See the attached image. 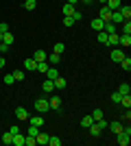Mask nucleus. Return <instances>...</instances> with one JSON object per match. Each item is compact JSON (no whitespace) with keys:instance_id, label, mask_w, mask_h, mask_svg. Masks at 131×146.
<instances>
[{"instance_id":"9b49d317","label":"nucleus","mask_w":131,"mask_h":146,"mask_svg":"<svg viewBox=\"0 0 131 146\" xmlns=\"http://www.w3.org/2000/svg\"><path fill=\"white\" fill-rule=\"evenodd\" d=\"M48 105H50V109H55V111H59V107H61V98H59V96H55V98H50V100H48Z\"/></svg>"},{"instance_id":"0eeeda50","label":"nucleus","mask_w":131,"mask_h":146,"mask_svg":"<svg viewBox=\"0 0 131 146\" xmlns=\"http://www.w3.org/2000/svg\"><path fill=\"white\" fill-rule=\"evenodd\" d=\"M109 22H114V24H120V22H125V18L120 15V11L116 9V11H112V18H109Z\"/></svg>"},{"instance_id":"c03bdc74","label":"nucleus","mask_w":131,"mask_h":146,"mask_svg":"<svg viewBox=\"0 0 131 146\" xmlns=\"http://www.w3.org/2000/svg\"><path fill=\"white\" fill-rule=\"evenodd\" d=\"M120 98H122V96H120L118 92H114V94H112V100H114V103H120Z\"/></svg>"},{"instance_id":"f8f14e48","label":"nucleus","mask_w":131,"mask_h":146,"mask_svg":"<svg viewBox=\"0 0 131 146\" xmlns=\"http://www.w3.org/2000/svg\"><path fill=\"white\" fill-rule=\"evenodd\" d=\"M87 131H90V135H92V137H98V135H100V129H98V124H96V122H92V124L87 127Z\"/></svg>"},{"instance_id":"aec40b11","label":"nucleus","mask_w":131,"mask_h":146,"mask_svg":"<svg viewBox=\"0 0 131 146\" xmlns=\"http://www.w3.org/2000/svg\"><path fill=\"white\" fill-rule=\"evenodd\" d=\"M103 31H105L107 35H109V33H116V31H118V26L114 24V22H105V26H103Z\"/></svg>"},{"instance_id":"c9c22d12","label":"nucleus","mask_w":131,"mask_h":146,"mask_svg":"<svg viewBox=\"0 0 131 146\" xmlns=\"http://www.w3.org/2000/svg\"><path fill=\"white\" fill-rule=\"evenodd\" d=\"M63 26H74V18H72V15H66V18H63Z\"/></svg>"},{"instance_id":"ddd939ff","label":"nucleus","mask_w":131,"mask_h":146,"mask_svg":"<svg viewBox=\"0 0 131 146\" xmlns=\"http://www.w3.org/2000/svg\"><path fill=\"white\" fill-rule=\"evenodd\" d=\"M15 116H18V120H29V111H26L24 107H18V109H15Z\"/></svg>"},{"instance_id":"bb28decb","label":"nucleus","mask_w":131,"mask_h":146,"mask_svg":"<svg viewBox=\"0 0 131 146\" xmlns=\"http://www.w3.org/2000/svg\"><path fill=\"white\" fill-rule=\"evenodd\" d=\"M35 7H37V0H24V9L26 11H33Z\"/></svg>"},{"instance_id":"6ab92c4d","label":"nucleus","mask_w":131,"mask_h":146,"mask_svg":"<svg viewBox=\"0 0 131 146\" xmlns=\"http://www.w3.org/2000/svg\"><path fill=\"white\" fill-rule=\"evenodd\" d=\"M29 124H33V127H42V124H44V120H42V113H39V116H33V118H29Z\"/></svg>"},{"instance_id":"58836bf2","label":"nucleus","mask_w":131,"mask_h":146,"mask_svg":"<svg viewBox=\"0 0 131 146\" xmlns=\"http://www.w3.org/2000/svg\"><path fill=\"white\" fill-rule=\"evenodd\" d=\"M96 124H98V129H100V131H103V129H107V127H109V122H107L105 118H100V120H96Z\"/></svg>"},{"instance_id":"39448f33","label":"nucleus","mask_w":131,"mask_h":146,"mask_svg":"<svg viewBox=\"0 0 131 146\" xmlns=\"http://www.w3.org/2000/svg\"><path fill=\"white\" fill-rule=\"evenodd\" d=\"M46 61H48V66H59V61H61V55L53 52V55H48V57H46Z\"/></svg>"},{"instance_id":"de8ad7c7","label":"nucleus","mask_w":131,"mask_h":146,"mask_svg":"<svg viewBox=\"0 0 131 146\" xmlns=\"http://www.w3.org/2000/svg\"><path fill=\"white\" fill-rule=\"evenodd\" d=\"M9 133H11V135H15V133H20V127H15V124H13V127H11V129H9Z\"/></svg>"},{"instance_id":"f3484780","label":"nucleus","mask_w":131,"mask_h":146,"mask_svg":"<svg viewBox=\"0 0 131 146\" xmlns=\"http://www.w3.org/2000/svg\"><path fill=\"white\" fill-rule=\"evenodd\" d=\"M118 37L120 35H116V33H109L107 35V46H118Z\"/></svg>"},{"instance_id":"e433bc0d","label":"nucleus","mask_w":131,"mask_h":146,"mask_svg":"<svg viewBox=\"0 0 131 146\" xmlns=\"http://www.w3.org/2000/svg\"><path fill=\"white\" fill-rule=\"evenodd\" d=\"M63 50H66V46H63L61 42H57V44H55V48H53V52H57V55H61Z\"/></svg>"},{"instance_id":"20e7f679","label":"nucleus","mask_w":131,"mask_h":146,"mask_svg":"<svg viewBox=\"0 0 131 146\" xmlns=\"http://www.w3.org/2000/svg\"><path fill=\"white\" fill-rule=\"evenodd\" d=\"M98 18L103 20V22H109V18H112V9L107 5H103V9H100V13H98Z\"/></svg>"},{"instance_id":"4468645a","label":"nucleus","mask_w":131,"mask_h":146,"mask_svg":"<svg viewBox=\"0 0 131 146\" xmlns=\"http://www.w3.org/2000/svg\"><path fill=\"white\" fill-rule=\"evenodd\" d=\"M103 26H105V22H103L100 18H94V20H92V29L96 31V33H98V31H103Z\"/></svg>"},{"instance_id":"603ef678","label":"nucleus","mask_w":131,"mask_h":146,"mask_svg":"<svg viewBox=\"0 0 131 146\" xmlns=\"http://www.w3.org/2000/svg\"><path fill=\"white\" fill-rule=\"evenodd\" d=\"M66 2H68V5H76V2H79V0H66Z\"/></svg>"},{"instance_id":"8fccbe9b","label":"nucleus","mask_w":131,"mask_h":146,"mask_svg":"<svg viewBox=\"0 0 131 146\" xmlns=\"http://www.w3.org/2000/svg\"><path fill=\"white\" fill-rule=\"evenodd\" d=\"M79 2H83V5H92V0H79Z\"/></svg>"},{"instance_id":"2eb2a0df","label":"nucleus","mask_w":131,"mask_h":146,"mask_svg":"<svg viewBox=\"0 0 131 146\" xmlns=\"http://www.w3.org/2000/svg\"><path fill=\"white\" fill-rule=\"evenodd\" d=\"M118 44H120V46H125V48H129V46H131V35H120Z\"/></svg>"},{"instance_id":"49530a36","label":"nucleus","mask_w":131,"mask_h":146,"mask_svg":"<svg viewBox=\"0 0 131 146\" xmlns=\"http://www.w3.org/2000/svg\"><path fill=\"white\" fill-rule=\"evenodd\" d=\"M72 18H74V22H79L83 15H81V11H74V13H72Z\"/></svg>"},{"instance_id":"3c124183","label":"nucleus","mask_w":131,"mask_h":146,"mask_svg":"<svg viewBox=\"0 0 131 146\" xmlns=\"http://www.w3.org/2000/svg\"><path fill=\"white\" fill-rule=\"evenodd\" d=\"M2 68H5V59H2V57H0V70H2Z\"/></svg>"},{"instance_id":"412c9836","label":"nucleus","mask_w":131,"mask_h":146,"mask_svg":"<svg viewBox=\"0 0 131 146\" xmlns=\"http://www.w3.org/2000/svg\"><path fill=\"white\" fill-rule=\"evenodd\" d=\"M2 42H5L7 46H11V44L15 42V37H13L11 33H9V31H7V33H2Z\"/></svg>"},{"instance_id":"7c9ffc66","label":"nucleus","mask_w":131,"mask_h":146,"mask_svg":"<svg viewBox=\"0 0 131 146\" xmlns=\"http://www.w3.org/2000/svg\"><path fill=\"white\" fill-rule=\"evenodd\" d=\"M92 122H94V118H92V116H85V118H81V127H83V129H87L90 124H92Z\"/></svg>"},{"instance_id":"37998d69","label":"nucleus","mask_w":131,"mask_h":146,"mask_svg":"<svg viewBox=\"0 0 131 146\" xmlns=\"http://www.w3.org/2000/svg\"><path fill=\"white\" fill-rule=\"evenodd\" d=\"M5 83H7V85H13V83H15L13 74H7V76H5Z\"/></svg>"},{"instance_id":"b1692460","label":"nucleus","mask_w":131,"mask_h":146,"mask_svg":"<svg viewBox=\"0 0 131 146\" xmlns=\"http://www.w3.org/2000/svg\"><path fill=\"white\" fill-rule=\"evenodd\" d=\"M105 5L109 7V9H112V11H116V9H120V5H122V2H120V0H107Z\"/></svg>"},{"instance_id":"f257e3e1","label":"nucleus","mask_w":131,"mask_h":146,"mask_svg":"<svg viewBox=\"0 0 131 146\" xmlns=\"http://www.w3.org/2000/svg\"><path fill=\"white\" fill-rule=\"evenodd\" d=\"M116 137H118V144L120 146H129V137H131V131H129V127H127L125 129V131H122V133H118V135H116Z\"/></svg>"},{"instance_id":"c85d7f7f","label":"nucleus","mask_w":131,"mask_h":146,"mask_svg":"<svg viewBox=\"0 0 131 146\" xmlns=\"http://www.w3.org/2000/svg\"><path fill=\"white\" fill-rule=\"evenodd\" d=\"M120 68H122V70H127V72L131 70V59H129V57H125V59L120 61Z\"/></svg>"},{"instance_id":"864d4df0","label":"nucleus","mask_w":131,"mask_h":146,"mask_svg":"<svg viewBox=\"0 0 131 146\" xmlns=\"http://www.w3.org/2000/svg\"><path fill=\"white\" fill-rule=\"evenodd\" d=\"M0 42H2V33H0Z\"/></svg>"},{"instance_id":"423d86ee","label":"nucleus","mask_w":131,"mask_h":146,"mask_svg":"<svg viewBox=\"0 0 131 146\" xmlns=\"http://www.w3.org/2000/svg\"><path fill=\"white\" fill-rule=\"evenodd\" d=\"M53 83H55V87H57V90H66V87H68V81L63 79V76H57V79L53 81Z\"/></svg>"},{"instance_id":"2f4dec72","label":"nucleus","mask_w":131,"mask_h":146,"mask_svg":"<svg viewBox=\"0 0 131 146\" xmlns=\"http://www.w3.org/2000/svg\"><path fill=\"white\" fill-rule=\"evenodd\" d=\"M120 105H122V107H127V109H129V107H131V96H129V94L120 98Z\"/></svg>"},{"instance_id":"6e6552de","label":"nucleus","mask_w":131,"mask_h":146,"mask_svg":"<svg viewBox=\"0 0 131 146\" xmlns=\"http://www.w3.org/2000/svg\"><path fill=\"white\" fill-rule=\"evenodd\" d=\"M57 76H59V72H57V66H50L48 70H46V79H50V81H55Z\"/></svg>"},{"instance_id":"4be33fe9","label":"nucleus","mask_w":131,"mask_h":146,"mask_svg":"<svg viewBox=\"0 0 131 146\" xmlns=\"http://www.w3.org/2000/svg\"><path fill=\"white\" fill-rule=\"evenodd\" d=\"M42 90H44V92H53V90H55V83H53L50 79H46V81L42 83Z\"/></svg>"},{"instance_id":"9d476101","label":"nucleus","mask_w":131,"mask_h":146,"mask_svg":"<svg viewBox=\"0 0 131 146\" xmlns=\"http://www.w3.org/2000/svg\"><path fill=\"white\" fill-rule=\"evenodd\" d=\"M48 137H50L48 133H42V131H39L35 140H37V144H39V146H46V144H48Z\"/></svg>"},{"instance_id":"09e8293b","label":"nucleus","mask_w":131,"mask_h":146,"mask_svg":"<svg viewBox=\"0 0 131 146\" xmlns=\"http://www.w3.org/2000/svg\"><path fill=\"white\" fill-rule=\"evenodd\" d=\"M7 50H9V46L5 42H0V52H7Z\"/></svg>"},{"instance_id":"cd10ccee","label":"nucleus","mask_w":131,"mask_h":146,"mask_svg":"<svg viewBox=\"0 0 131 146\" xmlns=\"http://www.w3.org/2000/svg\"><path fill=\"white\" fill-rule=\"evenodd\" d=\"M48 61H37V68H35V70H37V72H46V70H48Z\"/></svg>"},{"instance_id":"a19ab883","label":"nucleus","mask_w":131,"mask_h":146,"mask_svg":"<svg viewBox=\"0 0 131 146\" xmlns=\"http://www.w3.org/2000/svg\"><path fill=\"white\" fill-rule=\"evenodd\" d=\"M13 79L15 81H24V72H22V70H15V72H13Z\"/></svg>"},{"instance_id":"a18cd8bd","label":"nucleus","mask_w":131,"mask_h":146,"mask_svg":"<svg viewBox=\"0 0 131 146\" xmlns=\"http://www.w3.org/2000/svg\"><path fill=\"white\" fill-rule=\"evenodd\" d=\"M7 31H9V24H7V22H0V33H7Z\"/></svg>"},{"instance_id":"dca6fc26","label":"nucleus","mask_w":131,"mask_h":146,"mask_svg":"<svg viewBox=\"0 0 131 146\" xmlns=\"http://www.w3.org/2000/svg\"><path fill=\"white\" fill-rule=\"evenodd\" d=\"M116 92H118L120 96H127V94H131V85H129V83H122V85H120Z\"/></svg>"},{"instance_id":"a878e982","label":"nucleus","mask_w":131,"mask_h":146,"mask_svg":"<svg viewBox=\"0 0 131 146\" xmlns=\"http://www.w3.org/2000/svg\"><path fill=\"white\" fill-rule=\"evenodd\" d=\"M24 68H26V70H35V68H37V61L31 57V59H26V61H24Z\"/></svg>"},{"instance_id":"ea45409f","label":"nucleus","mask_w":131,"mask_h":146,"mask_svg":"<svg viewBox=\"0 0 131 146\" xmlns=\"http://www.w3.org/2000/svg\"><path fill=\"white\" fill-rule=\"evenodd\" d=\"M92 118H94V122L100 120V118H103V109H94V111H92Z\"/></svg>"},{"instance_id":"f03ea898","label":"nucleus","mask_w":131,"mask_h":146,"mask_svg":"<svg viewBox=\"0 0 131 146\" xmlns=\"http://www.w3.org/2000/svg\"><path fill=\"white\" fill-rule=\"evenodd\" d=\"M33 107H35V109L39 111V113H46V111L50 109V105H48V100H46V98H37V100H35V105H33Z\"/></svg>"},{"instance_id":"4c0bfd02","label":"nucleus","mask_w":131,"mask_h":146,"mask_svg":"<svg viewBox=\"0 0 131 146\" xmlns=\"http://www.w3.org/2000/svg\"><path fill=\"white\" fill-rule=\"evenodd\" d=\"M122 35H131V22L125 20V26H122Z\"/></svg>"},{"instance_id":"7ed1b4c3","label":"nucleus","mask_w":131,"mask_h":146,"mask_svg":"<svg viewBox=\"0 0 131 146\" xmlns=\"http://www.w3.org/2000/svg\"><path fill=\"white\" fill-rule=\"evenodd\" d=\"M122 59H125V50L118 48V46H114V50H112V61H114V63H120Z\"/></svg>"},{"instance_id":"f704fd0d","label":"nucleus","mask_w":131,"mask_h":146,"mask_svg":"<svg viewBox=\"0 0 131 146\" xmlns=\"http://www.w3.org/2000/svg\"><path fill=\"white\" fill-rule=\"evenodd\" d=\"M48 144L50 146H61V140H59L57 135H50V137H48Z\"/></svg>"},{"instance_id":"79ce46f5","label":"nucleus","mask_w":131,"mask_h":146,"mask_svg":"<svg viewBox=\"0 0 131 146\" xmlns=\"http://www.w3.org/2000/svg\"><path fill=\"white\" fill-rule=\"evenodd\" d=\"M98 42L100 44H107V33H105V31H98Z\"/></svg>"},{"instance_id":"a211bd4d","label":"nucleus","mask_w":131,"mask_h":146,"mask_svg":"<svg viewBox=\"0 0 131 146\" xmlns=\"http://www.w3.org/2000/svg\"><path fill=\"white\" fill-rule=\"evenodd\" d=\"M11 144H13V146H24V135H22V133H15Z\"/></svg>"},{"instance_id":"5701e85b","label":"nucleus","mask_w":131,"mask_h":146,"mask_svg":"<svg viewBox=\"0 0 131 146\" xmlns=\"http://www.w3.org/2000/svg\"><path fill=\"white\" fill-rule=\"evenodd\" d=\"M112 131H114L116 135H118V133H122V131H125V127H122V122H112Z\"/></svg>"},{"instance_id":"1a4fd4ad","label":"nucleus","mask_w":131,"mask_h":146,"mask_svg":"<svg viewBox=\"0 0 131 146\" xmlns=\"http://www.w3.org/2000/svg\"><path fill=\"white\" fill-rule=\"evenodd\" d=\"M118 11H120V15H122L125 20H129V18H131V7H129V5H120Z\"/></svg>"},{"instance_id":"5fc2aeb1","label":"nucleus","mask_w":131,"mask_h":146,"mask_svg":"<svg viewBox=\"0 0 131 146\" xmlns=\"http://www.w3.org/2000/svg\"><path fill=\"white\" fill-rule=\"evenodd\" d=\"M100 2H107V0H100Z\"/></svg>"},{"instance_id":"473e14b6","label":"nucleus","mask_w":131,"mask_h":146,"mask_svg":"<svg viewBox=\"0 0 131 146\" xmlns=\"http://www.w3.org/2000/svg\"><path fill=\"white\" fill-rule=\"evenodd\" d=\"M11 142H13V135L9 133V131H7V133L2 135V144H5V146H9V144H11Z\"/></svg>"},{"instance_id":"c756f323","label":"nucleus","mask_w":131,"mask_h":146,"mask_svg":"<svg viewBox=\"0 0 131 146\" xmlns=\"http://www.w3.org/2000/svg\"><path fill=\"white\" fill-rule=\"evenodd\" d=\"M46 57H48V55H46L44 50H37V52L33 55V59H35V61H46Z\"/></svg>"},{"instance_id":"393cba45","label":"nucleus","mask_w":131,"mask_h":146,"mask_svg":"<svg viewBox=\"0 0 131 146\" xmlns=\"http://www.w3.org/2000/svg\"><path fill=\"white\" fill-rule=\"evenodd\" d=\"M61 11H63V15H72V13H74L76 9H74V5H68V2H66V5H63V9H61Z\"/></svg>"},{"instance_id":"72a5a7b5","label":"nucleus","mask_w":131,"mask_h":146,"mask_svg":"<svg viewBox=\"0 0 131 146\" xmlns=\"http://www.w3.org/2000/svg\"><path fill=\"white\" fill-rule=\"evenodd\" d=\"M37 133H39V127H29V131H26V135H31V137H37Z\"/></svg>"}]
</instances>
